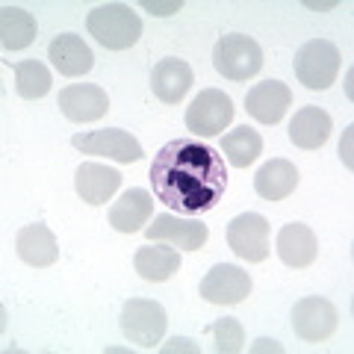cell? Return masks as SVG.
<instances>
[{"label": "cell", "instance_id": "obj_1", "mask_svg": "<svg viewBox=\"0 0 354 354\" xmlns=\"http://www.w3.org/2000/svg\"><path fill=\"white\" fill-rule=\"evenodd\" d=\"M151 186L157 201H162L171 213L186 218L204 216L225 198V157L195 136L171 139L151 162Z\"/></svg>", "mask_w": 354, "mask_h": 354}, {"label": "cell", "instance_id": "obj_2", "mask_svg": "<svg viewBox=\"0 0 354 354\" xmlns=\"http://www.w3.org/2000/svg\"><path fill=\"white\" fill-rule=\"evenodd\" d=\"M86 30L106 50H127L142 36V18L124 3H104L88 12Z\"/></svg>", "mask_w": 354, "mask_h": 354}, {"label": "cell", "instance_id": "obj_3", "mask_svg": "<svg viewBox=\"0 0 354 354\" xmlns=\"http://www.w3.org/2000/svg\"><path fill=\"white\" fill-rule=\"evenodd\" d=\"M339 74V50L328 39H310L295 53V77L310 92H325Z\"/></svg>", "mask_w": 354, "mask_h": 354}, {"label": "cell", "instance_id": "obj_4", "mask_svg": "<svg viewBox=\"0 0 354 354\" xmlns=\"http://www.w3.org/2000/svg\"><path fill=\"white\" fill-rule=\"evenodd\" d=\"M213 65L225 80L242 83L263 68V50L245 32H227L213 48Z\"/></svg>", "mask_w": 354, "mask_h": 354}, {"label": "cell", "instance_id": "obj_5", "mask_svg": "<svg viewBox=\"0 0 354 354\" xmlns=\"http://www.w3.org/2000/svg\"><path fill=\"white\" fill-rule=\"evenodd\" d=\"M169 316L160 301L151 298H130L121 310V334L127 337V342L139 348H153L165 334Z\"/></svg>", "mask_w": 354, "mask_h": 354}, {"label": "cell", "instance_id": "obj_6", "mask_svg": "<svg viewBox=\"0 0 354 354\" xmlns=\"http://www.w3.org/2000/svg\"><path fill=\"white\" fill-rule=\"evenodd\" d=\"M234 121V101L221 88H204L186 109V130L201 139H213Z\"/></svg>", "mask_w": 354, "mask_h": 354}, {"label": "cell", "instance_id": "obj_7", "mask_svg": "<svg viewBox=\"0 0 354 354\" xmlns=\"http://www.w3.org/2000/svg\"><path fill=\"white\" fill-rule=\"evenodd\" d=\"M71 145L80 153H95V157H106L115 162H139L145 157V151L127 130L121 127H106V130H88L77 133Z\"/></svg>", "mask_w": 354, "mask_h": 354}, {"label": "cell", "instance_id": "obj_8", "mask_svg": "<svg viewBox=\"0 0 354 354\" xmlns=\"http://www.w3.org/2000/svg\"><path fill=\"white\" fill-rule=\"evenodd\" d=\"M227 245L245 263H263L269 257V221L260 213H242L227 225Z\"/></svg>", "mask_w": 354, "mask_h": 354}, {"label": "cell", "instance_id": "obj_9", "mask_svg": "<svg viewBox=\"0 0 354 354\" xmlns=\"http://www.w3.org/2000/svg\"><path fill=\"white\" fill-rule=\"evenodd\" d=\"M145 236L148 242H165V245H174L183 251H198L207 245L209 230L201 221H192L177 213H162V216H153V221L145 227Z\"/></svg>", "mask_w": 354, "mask_h": 354}, {"label": "cell", "instance_id": "obj_10", "mask_svg": "<svg viewBox=\"0 0 354 354\" xmlns=\"http://www.w3.org/2000/svg\"><path fill=\"white\" fill-rule=\"evenodd\" d=\"M337 307L328 298L307 295L301 301H295L292 307V330L295 337H301L304 342H322L337 330Z\"/></svg>", "mask_w": 354, "mask_h": 354}, {"label": "cell", "instance_id": "obj_11", "mask_svg": "<svg viewBox=\"0 0 354 354\" xmlns=\"http://www.w3.org/2000/svg\"><path fill=\"white\" fill-rule=\"evenodd\" d=\"M251 274L234 263H218L201 281V298L209 304H239L251 295Z\"/></svg>", "mask_w": 354, "mask_h": 354}, {"label": "cell", "instance_id": "obj_12", "mask_svg": "<svg viewBox=\"0 0 354 354\" xmlns=\"http://www.w3.org/2000/svg\"><path fill=\"white\" fill-rule=\"evenodd\" d=\"M59 109L68 121L77 124H88V121H97L106 115L109 109V97L101 86L95 83H74L65 86L59 92Z\"/></svg>", "mask_w": 354, "mask_h": 354}, {"label": "cell", "instance_id": "obj_13", "mask_svg": "<svg viewBox=\"0 0 354 354\" xmlns=\"http://www.w3.org/2000/svg\"><path fill=\"white\" fill-rule=\"evenodd\" d=\"M290 106H292V92L281 80H263L245 95L248 115L257 118L260 124H278Z\"/></svg>", "mask_w": 354, "mask_h": 354}, {"label": "cell", "instance_id": "obj_14", "mask_svg": "<svg viewBox=\"0 0 354 354\" xmlns=\"http://www.w3.org/2000/svg\"><path fill=\"white\" fill-rule=\"evenodd\" d=\"M74 186H77V195H80L86 204L101 207L118 192L121 171L113 169V165H104V162H83L74 174Z\"/></svg>", "mask_w": 354, "mask_h": 354}, {"label": "cell", "instance_id": "obj_15", "mask_svg": "<svg viewBox=\"0 0 354 354\" xmlns=\"http://www.w3.org/2000/svg\"><path fill=\"white\" fill-rule=\"evenodd\" d=\"M153 216V195L148 189H133L121 192L118 201L109 207V225H113L118 234H136L151 221Z\"/></svg>", "mask_w": 354, "mask_h": 354}, {"label": "cell", "instance_id": "obj_16", "mask_svg": "<svg viewBox=\"0 0 354 354\" xmlns=\"http://www.w3.org/2000/svg\"><path fill=\"white\" fill-rule=\"evenodd\" d=\"M15 251L27 266H32V269H48V266H53L59 260L57 236H53V230L48 225H41V221L18 230Z\"/></svg>", "mask_w": 354, "mask_h": 354}, {"label": "cell", "instance_id": "obj_17", "mask_svg": "<svg viewBox=\"0 0 354 354\" xmlns=\"http://www.w3.org/2000/svg\"><path fill=\"white\" fill-rule=\"evenodd\" d=\"M192 83H195V74L189 68V62L174 59V57L160 59L151 71V88L162 104H180L186 92L192 88Z\"/></svg>", "mask_w": 354, "mask_h": 354}, {"label": "cell", "instance_id": "obj_18", "mask_svg": "<svg viewBox=\"0 0 354 354\" xmlns=\"http://www.w3.org/2000/svg\"><path fill=\"white\" fill-rule=\"evenodd\" d=\"M48 59L53 62V68L65 77H83L92 71L95 57L88 50V44L77 36V32H62L50 41L48 48Z\"/></svg>", "mask_w": 354, "mask_h": 354}, {"label": "cell", "instance_id": "obj_19", "mask_svg": "<svg viewBox=\"0 0 354 354\" xmlns=\"http://www.w3.org/2000/svg\"><path fill=\"white\" fill-rule=\"evenodd\" d=\"M330 130L334 121L322 106H301L290 121V142L301 151H316L328 142Z\"/></svg>", "mask_w": 354, "mask_h": 354}, {"label": "cell", "instance_id": "obj_20", "mask_svg": "<svg viewBox=\"0 0 354 354\" xmlns=\"http://www.w3.org/2000/svg\"><path fill=\"white\" fill-rule=\"evenodd\" d=\"M319 254V239L301 221L283 225L278 234V257L290 266V269H307Z\"/></svg>", "mask_w": 354, "mask_h": 354}, {"label": "cell", "instance_id": "obj_21", "mask_svg": "<svg viewBox=\"0 0 354 354\" xmlns=\"http://www.w3.org/2000/svg\"><path fill=\"white\" fill-rule=\"evenodd\" d=\"M133 266H136V272H139L142 281L162 283V281H169V278H174V274L180 272V254H177L174 245H165V242H151V245L136 251Z\"/></svg>", "mask_w": 354, "mask_h": 354}, {"label": "cell", "instance_id": "obj_22", "mask_svg": "<svg viewBox=\"0 0 354 354\" xmlns=\"http://www.w3.org/2000/svg\"><path fill=\"white\" fill-rule=\"evenodd\" d=\"M295 186H298V169L283 157L269 160L254 177V189L266 201H283V198L295 192Z\"/></svg>", "mask_w": 354, "mask_h": 354}, {"label": "cell", "instance_id": "obj_23", "mask_svg": "<svg viewBox=\"0 0 354 354\" xmlns=\"http://www.w3.org/2000/svg\"><path fill=\"white\" fill-rule=\"evenodd\" d=\"M36 41V18L27 9L3 3L0 9V44L3 50H24Z\"/></svg>", "mask_w": 354, "mask_h": 354}, {"label": "cell", "instance_id": "obj_24", "mask_svg": "<svg viewBox=\"0 0 354 354\" xmlns=\"http://www.w3.org/2000/svg\"><path fill=\"white\" fill-rule=\"evenodd\" d=\"M221 151H225V157L234 169H248V165L263 153V136L251 127H236V130L225 133Z\"/></svg>", "mask_w": 354, "mask_h": 354}, {"label": "cell", "instance_id": "obj_25", "mask_svg": "<svg viewBox=\"0 0 354 354\" xmlns=\"http://www.w3.org/2000/svg\"><path fill=\"white\" fill-rule=\"evenodd\" d=\"M50 83H53V77L41 62L27 59V62L15 65V88L24 101H39V97H44L50 92Z\"/></svg>", "mask_w": 354, "mask_h": 354}, {"label": "cell", "instance_id": "obj_26", "mask_svg": "<svg viewBox=\"0 0 354 354\" xmlns=\"http://www.w3.org/2000/svg\"><path fill=\"white\" fill-rule=\"evenodd\" d=\"M209 334H213V342H216V351L218 354H239L245 348V328H242L236 319H218V322L209 325Z\"/></svg>", "mask_w": 354, "mask_h": 354}, {"label": "cell", "instance_id": "obj_27", "mask_svg": "<svg viewBox=\"0 0 354 354\" xmlns=\"http://www.w3.org/2000/svg\"><path fill=\"white\" fill-rule=\"evenodd\" d=\"M142 9L145 12H151V15H157V18H169V15H174V12H180L183 9V0H142Z\"/></svg>", "mask_w": 354, "mask_h": 354}, {"label": "cell", "instance_id": "obj_28", "mask_svg": "<svg viewBox=\"0 0 354 354\" xmlns=\"http://www.w3.org/2000/svg\"><path fill=\"white\" fill-rule=\"evenodd\" d=\"M162 354H177V351H189V354H195L198 351V346L192 339H186V337H174V339H169L165 346L160 348Z\"/></svg>", "mask_w": 354, "mask_h": 354}, {"label": "cell", "instance_id": "obj_29", "mask_svg": "<svg viewBox=\"0 0 354 354\" xmlns=\"http://www.w3.org/2000/svg\"><path fill=\"white\" fill-rule=\"evenodd\" d=\"M351 130H354V127H346V133H342V142H339V157H342V165H346V169H354V157H351Z\"/></svg>", "mask_w": 354, "mask_h": 354}, {"label": "cell", "instance_id": "obj_30", "mask_svg": "<svg viewBox=\"0 0 354 354\" xmlns=\"http://www.w3.org/2000/svg\"><path fill=\"white\" fill-rule=\"evenodd\" d=\"M251 351H274V354H281L283 348H281L274 339H257V342L251 346Z\"/></svg>", "mask_w": 354, "mask_h": 354}, {"label": "cell", "instance_id": "obj_31", "mask_svg": "<svg viewBox=\"0 0 354 354\" xmlns=\"http://www.w3.org/2000/svg\"><path fill=\"white\" fill-rule=\"evenodd\" d=\"M310 9H330V6H337V3H307Z\"/></svg>", "mask_w": 354, "mask_h": 354}, {"label": "cell", "instance_id": "obj_32", "mask_svg": "<svg viewBox=\"0 0 354 354\" xmlns=\"http://www.w3.org/2000/svg\"><path fill=\"white\" fill-rule=\"evenodd\" d=\"M351 77H354V74L348 71V74H346V92H348V97H351Z\"/></svg>", "mask_w": 354, "mask_h": 354}]
</instances>
